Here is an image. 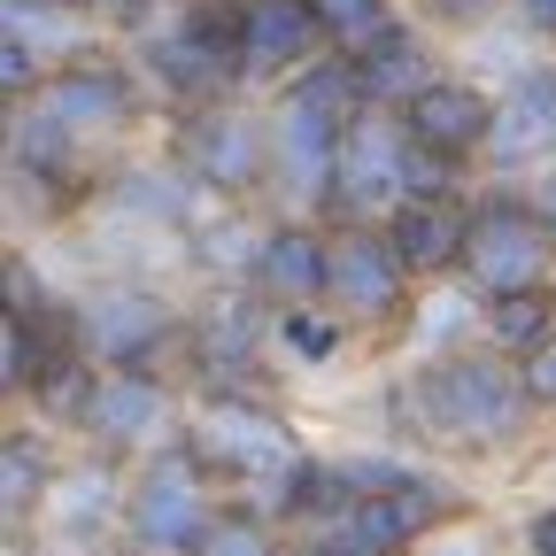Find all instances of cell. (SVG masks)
<instances>
[{
    "label": "cell",
    "instance_id": "27",
    "mask_svg": "<svg viewBox=\"0 0 556 556\" xmlns=\"http://www.w3.org/2000/svg\"><path fill=\"white\" fill-rule=\"evenodd\" d=\"M533 402H556V348H533V371H526Z\"/></svg>",
    "mask_w": 556,
    "mask_h": 556
},
{
    "label": "cell",
    "instance_id": "20",
    "mask_svg": "<svg viewBox=\"0 0 556 556\" xmlns=\"http://www.w3.org/2000/svg\"><path fill=\"white\" fill-rule=\"evenodd\" d=\"M193 348H201V356L217 364V371H248V364H255V348H263V325H255L248 309H217V317L193 332Z\"/></svg>",
    "mask_w": 556,
    "mask_h": 556
},
{
    "label": "cell",
    "instance_id": "10",
    "mask_svg": "<svg viewBox=\"0 0 556 556\" xmlns=\"http://www.w3.org/2000/svg\"><path fill=\"white\" fill-rule=\"evenodd\" d=\"M387 240L402 248V263H409V270H441V263H464L471 217H464L448 193H409L394 217H387Z\"/></svg>",
    "mask_w": 556,
    "mask_h": 556
},
{
    "label": "cell",
    "instance_id": "19",
    "mask_svg": "<svg viewBox=\"0 0 556 556\" xmlns=\"http://www.w3.org/2000/svg\"><path fill=\"white\" fill-rule=\"evenodd\" d=\"M317 16H325V39L340 54H371L387 31H394V9L387 0H317Z\"/></svg>",
    "mask_w": 556,
    "mask_h": 556
},
{
    "label": "cell",
    "instance_id": "21",
    "mask_svg": "<svg viewBox=\"0 0 556 556\" xmlns=\"http://www.w3.org/2000/svg\"><path fill=\"white\" fill-rule=\"evenodd\" d=\"M348 503V479L340 471H325V464H294V479H287V518H340Z\"/></svg>",
    "mask_w": 556,
    "mask_h": 556
},
{
    "label": "cell",
    "instance_id": "4",
    "mask_svg": "<svg viewBox=\"0 0 556 556\" xmlns=\"http://www.w3.org/2000/svg\"><path fill=\"white\" fill-rule=\"evenodd\" d=\"M448 495L426 479H402V471H379L371 479V495L348 503V548H364V556H402L426 526H441Z\"/></svg>",
    "mask_w": 556,
    "mask_h": 556
},
{
    "label": "cell",
    "instance_id": "29",
    "mask_svg": "<svg viewBox=\"0 0 556 556\" xmlns=\"http://www.w3.org/2000/svg\"><path fill=\"white\" fill-rule=\"evenodd\" d=\"M526 16H533L541 31H556V0H526Z\"/></svg>",
    "mask_w": 556,
    "mask_h": 556
},
{
    "label": "cell",
    "instance_id": "30",
    "mask_svg": "<svg viewBox=\"0 0 556 556\" xmlns=\"http://www.w3.org/2000/svg\"><path fill=\"white\" fill-rule=\"evenodd\" d=\"M441 9H448V16H479V9H486V0H441Z\"/></svg>",
    "mask_w": 556,
    "mask_h": 556
},
{
    "label": "cell",
    "instance_id": "28",
    "mask_svg": "<svg viewBox=\"0 0 556 556\" xmlns=\"http://www.w3.org/2000/svg\"><path fill=\"white\" fill-rule=\"evenodd\" d=\"M533 556H556V510L533 518Z\"/></svg>",
    "mask_w": 556,
    "mask_h": 556
},
{
    "label": "cell",
    "instance_id": "12",
    "mask_svg": "<svg viewBox=\"0 0 556 556\" xmlns=\"http://www.w3.org/2000/svg\"><path fill=\"white\" fill-rule=\"evenodd\" d=\"M186 155H193V178H201V186L248 193L255 170H263V131H255L248 116H201L193 139H186Z\"/></svg>",
    "mask_w": 556,
    "mask_h": 556
},
{
    "label": "cell",
    "instance_id": "24",
    "mask_svg": "<svg viewBox=\"0 0 556 556\" xmlns=\"http://www.w3.org/2000/svg\"><path fill=\"white\" fill-rule=\"evenodd\" d=\"M0 86H9V93H31V86H39V62H31V47H24V39L0 47Z\"/></svg>",
    "mask_w": 556,
    "mask_h": 556
},
{
    "label": "cell",
    "instance_id": "23",
    "mask_svg": "<svg viewBox=\"0 0 556 556\" xmlns=\"http://www.w3.org/2000/svg\"><path fill=\"white\" fill-rule=\"evenodd\" d=\"M186 556H270V533L255 518H201V533L186 541Z\"/></svg>",
    "mask_w": 556,
    "mask_h": 556
},
{
    "label": "cell",
    "instance_id": "2",
    "mask_svg": "<svg viewBox=\"0 0 556 556\" xmlns=\"http://www.w3.org/2000/svg\"><path fill=\"white\" fill-rule=\"evenodd\" d=\"M356 70H317V78H302L287 101H278V170H287L302 193H317L332 170H340V139L348 124H356Z\"/></svg>",
    "mask_w": 556,
    "mask_h": 556
},
{
    "label": "cell",
    "instance_id": "31",
    "mask_svg": "<svg viewBox=\"0 0 556 556\" xmlns=\"http://www.w3.org/2000/svg\"><path fill=\"white\" fill-rule=\"evenodd\" d=\"M47 9H93V0H47Z\"/></svg>",
    "mask_w": 556,
    "mask_h": 556
},
{
    "label": "cell",
    "instance_id": "9",
    "mask_svg": "<svg viewBox=\"0 0 556 556\" xmlns=\"http://www.w3.org/2000/svg\"><path fill=\"white\" fill-rule=\"evenodd\" d=\"M317 0H248L240 9V70H287L317 47Z\"/></svg>",
    "mask_w": 556,
    "mask_h": 556
},
{
    "label": "cell",
    "instance_id": "32",
    "mask_svg": "<svg viewBox=\"0 0 556 556\" xmlns=\"http://www.w3.org/2000/svg\"><path fill=\"white\" fill-rule=\"evenodd\" d=\"M548 225H556V193H548Z\"/></svg>",
    "mask_w": 556,
    "mask_h": 556
},
{
    "label": "cell",
    "instance_id": "18",
    "mask_svg": "<svg viewBox=\"0 0 556 556\" xmlns=\"http://www.w3.org/2000/svg\"><path fill=\"white\" fill-rule=\"evenodd\" d=\"M495 348L503 356H526V348H548V325H556V302L541 287H518V294H495Z\"/></svg>",
    "mask_w": 556,
    "mask_h": 556
},
{
    "label": "cell",
    "instance_id": "17",
    "mask_svg": "<svg viewBox=\"0 0 556 556\" xmlns=\"http://www.w3.org/2000/svg\"><path fill=\"white\" fill-rule=\"evenodd\" d=\"M356 86L371 101H409L417 86H426V47H417L409 31H387L371 54H356Z\"/></svg>",
    "mask_w": 556,
    "mask_h": 556
},
{
    "label": "cell",
    "instance_id": "1",
    "mask_svg": "<svg viewBox=\"0 0 556 556\" xmlns=\"http://www.w3.org/2000/svg\"><path fill=\"white\" fill-rule=\"evenodd\" d=\"M533 387L518 371H503L495 356H448L433 364L426 379H417V417L433 426V441H464V448H495L518 433Z\"/></svg>",
    "mask_w": 556,
    "mask_h": 556
},
{
    "label": "cell",
    "instance_id": "22",
    "mask_svg": "<svg viewBox=\"0 0 556 556\" xmlns=\"http://www.w3.org/2000/svg\"><path fill=\"white\" fill-rule=\"evenodd\" d=\"M155 332H163V309H155L148 294H131V302H109V309H101V340H109L116 364H131V348H148Z\"/></svg>",
    "mask_w": 556,
    "mask_h": 556
},
{
    "label": "cell",
    "instance_id": "11",
    "mask_svg": "<svg viewBox=\"0 0 556 556\" xmlns=\"http://www.w3.org/2000/svg\"><path fill=\"white\" fill-rule=\"evenodd\" d=\"M255 287L270 302H317L332 287V248L302 225H278L270 240H255Z\"/></svg>",
    "mask_w": 556,
    "mask_h": 556
},
{
    "label": "cell",
    "instance_id": "3",
    "mask_svg": "<svg viewBox=\"0 0 556 556\" xmlns=\"http://www.w3.org/2000/svg\"><path fill=\"white\" fill-rule=\"evenodd\" d=\"M548 217L518 201H495L471 217V240H464V270L479 278L486 294H518V287H541V263H548Z\"/></svg>",
    "mask_w": 556,
    "mask_h": 556
},
{
    "label": "cell",
    "instance_id": "14",
    "mask_svg": "<svg viewBox=\"0 0 556 556\" xmlns=\"http://www.w3.org/2000/svg\"><path fill=\"white\" fill-rule=\"evenodd\" d=\"M163 409H170V402H163V387H155L148 371L116 364V371H101L93 394H86V426H93L101 441H131V433H155Z\"/></svg>",
    "mask_w": 556,
    "mask_h": 556
},
{
    "label": "cell",
    "instance_id": "6",
    "mask_svg": "<svg viewBox=\"0 0 556 556\" xmlns=\"http://www.w3.org/2000/svg\"><path fill=\"white\" fill-rule=\"evenodd\" d=\"M402 124H409V139H426L441 155H471L495 139V101L471 93V86H448V78H426L402 101Z\"/></svg>",
    "mask_w": 556,
    "mask_h": 556
},
{
    "label": "cell",
    "instance_id": "5",
    "mask_svg": "<svg viewBox=\"0 0 556 556\" xmlns=\"http://www.w3.org/2000/svg\"><path fill=\"white\" fill-rule=\"evenodd\" d=\"M193 456L217 464V471H232V479H255V471H278V464H287L294 441H287V426H278L270 409H255V402H208V409L193 417Z\"/></svg>",
    "mask_w": 556,
    "mask_h": 556
},
{
    "label": "cell",
    "instance_id": "16",
    "mask_svg": "<svg viewBox=\"0 0 556 556\" xmlns=\"http://www.w3.org/2000/svg\"><path fill=\"white\" fill-rule=\"evenodd\" d=\"M503 163H526L541 148H556V78H526L503 109H495V139H486Z\"/></svg>",
    "mask_w": 556,
    "mask_h": 556
},
{
    "label": "cell",
    "instance_id": "25",
    "mask_svg": "<svg viewBox=\"0 0 556 556\" xmlns=\"http://www.w3.org/2000/svg\"><path fill=\"white\" fill-rule=\"evenodd\" d=\"M287 340L302 348V356H332V340H340V332H332L325 317H302V309H294V317H287Z\"/></svg>",
    "mask_w": 556,
    "mask_h": 556
},
{
    "label": "cell",
    "instance_id": "8",
    "mask_svg": "<svg viewBox=\"0 0 556 556\" xmlns=\"http://www.w3.org/2000/svg\"><path fill=\"white\" fill-rule=\"evenodd\" d=\"M131 533L148 548H186L201 533V486H193V456H163L148 479L131 486Z\"/></svg>",
    "mask_w": 556,
    "mask_h": 556
},
{
    "label": "cell",
    "instance_id": "13",
    "mask_svg": "<svg viewBox=\"0 0 556 556\" xmlns=\"http://www.w3.org/2000/svg\"><path fill=\"white\" fill-rule=\"evenodd\" d=\"M348 193H394L409 186V124H379V116H356L340 139V170H332Z\"/></svg>",
    "mask_w": 556,
    "mask_h": 556
},
{
    "label": "cell",
    "instance_id": "26",
    "mask_svg": "<svg viewBox=\"0 0 556 556\" xmlns=\"http://www.w3.org/2000/svg\"><path fill=\"white\" fill-rule=\"evenodd\" d=\"M9 503H16V510H24V503H39V456H31V448H16V456H9Z\"/></svg>",
    "mask_w": 556,
    "mask_h": 556
},
{
    "label": "cell",
    "instance_id": "15",
    "mask_svg": "<svg viewBox=\"0 0 556 556\" xmlns=\"http://www.w3.org/2000/svg\"><path fill=\"white\" fill-rule=\"evenodd\" d=\"M47 109L70 124V131H93V124H116L131 109V78L109 62H70L54 70V86H47Z\"/></svg>",
    "mask_w": 556,
    "mask_h": 556
},
{
    "label": "cell",
    "instance_id": "7",
    "mask_svg": "<svg viewBox=\"0 0 556 556\" xmlns=\"http://www.w3.org/2000/svg\"><path fill=\"white\" fill-rule=\"evenodd\" d=\"M402 278H409L402 248L356 232V240L332 248V287H325V294H332L348 317H394V309H402Z\"/></svg>",
    "mask_w": 556,
    "mask_h": 556
}]
</instances>
